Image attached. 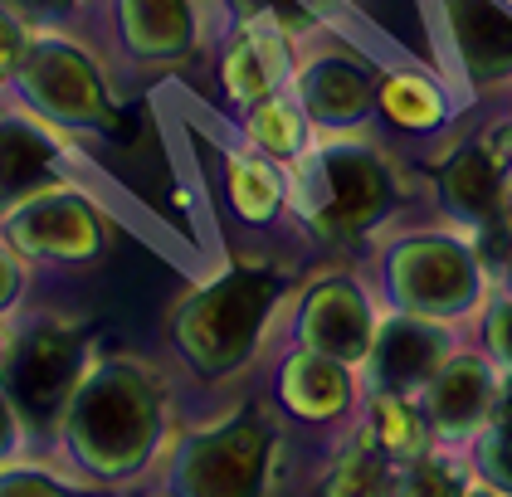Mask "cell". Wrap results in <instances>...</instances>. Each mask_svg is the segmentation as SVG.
<instances>
[{"instance_id":"obj_1","label":"cell","mask_w":512,"mask_h":497,"mask_svg":"<svg viewBox=\"0 0 512 497\" xmlns=\"http://www.w3.org/2000/svg\"><path fill=\"white\" fill-rule=\"evenodd\" d=\"M161 381L132 356L93 361L64 405V449L88 478L122 483L161 444Z\"/></svg>"},{"instance_id":"obj_2","label":"cell","mask_w":512,"mask_h":497,"mask_svg":"<svg viewBox=\"0 0 512 497\" xmlns=\"http://www.w3.org/2000/svg\"><path fill=\"white\" fill-rule=\"evenodd\" d=\"M278 283L264 268H235L210 288L191 293L171 317V337L200 376H230L254 351Z\"/></svg>"},{"instance_id":"obj_3","label":"cell","mask_w":512,"mask_h":497,"mask_svg":"<svg viewBox=\"0 0 512 497\" xmlns=\"http://www.w3.org/2000/svg\"><path fill=\"white\" fill-rule=\"evenodd\" d=\"M88 371V346L79 327L40 322L20 332L0 356V390L25 424H59L79 376Z\"/></svg>"},{"instance_id":"obj_4","label":"cell","mask_w":512,"mask_h":497,"mask_svg":"<svg viewBox=\"0 0 512 497\" xmlns=\"http://www.w3.org/2000/svg\"><path fill=\"white\" fill-rule=\"evenodd\" d=\"M269 429L254 415H235V420L215 424L191 434L166 473L171 497H264V478H269Z\"/></svg>"},{"instance_id":"obj_5","label":"cell","mask_w":512,"mask_h":497,"mask_svg":"<svg viewBox=\"0 0 512 497\" xmlns=\"http://www.w3.org/2000/svg\"><path fill=\"white\" fill-rule=\"evenodd\" d=\"M15 83L25 93V103L49 122L64 127H108L113 103L98 64L69 39H35L15 69Z\"/></svg>"},{"instance_id":"obj_6","label":"cell","mask_w":512,"mask_h":497,"mask_svg":"<svg viewBox=\"0 0 512 497\" xmlns=\"http://www.w3.org/2000/svg\"><path fill=\"white\" fill-rule=\"evenodd\" d=\"M391 200L381 161L356 147H327L303 166V210L322 234H361Z\"/></svg>"},{"instance_id":"obj_7","label":"cell","mask_w":512,"mask_h":497,"mask_svg":"<svg viewBox=\"0 0 512 497\" xmlns=\"http://www.w3.org/2000/svg\"><path fill=\"white\" fill-rule=\"evenodd\" d=\"M5 234L30 259L79 264V259H93L103 249V215L83 195L49 186V191H35L30 200H20L5 215Z\"/></svg>"},{"instance_id":"obj_8","label":"cell","mask_w":512,"mask_h":497,"mask_svg":"<svg viewBox=\"0 0 512 497\" xmlns=\"http://www.w3.org/2000/svg\"><path fill=\"white\" fill-rule=\"evenodd\" d=\"M391 293L410 312H459L473 303V264L449 239H410L391 254Z\"/></svg>"},{"instance_id":"obj_9","label":"cell","mask_w":512,"mask_h":497,"mask_svg":"<svg viewBox=\"0 0 512 497\" xmlns=\"http://www.w3.org/2000/svg\"><path fill=\"white\" fill-rule=\"evenodd\" d=\"M298 332L308 351H322L332 361H361L371 351V307L352 283H322L308 293Z\"/></svg>"},{"instance_id":"obj_10","label":"cell","mask_w":512,"mask_h":497,"mask_svg":"<svg viewBox=\"0 0 512 497\" xmlns=\"http://www.w3.org/2000/svg\"><path fill=\"white\" fill-rule=\"evenodd\" d=\"M54 161H59V147L44 127L25 117H0V210H15L35 191L59 186Z\"/></svg>"},{"instance_id":"obj_11","label":"cell","mask_w":512,"mask_h":497,"mask_svg":"<svg viewBox=\"0 0 512 497\" xmlns=\"http://www.w3.org/2000/svg\"><path fill=\"white\" fill-rule=\"evenodd\" d=\"M366 356H371V376L381 385V395H405L415 385L434 381L444 346H439V332H430L425 322L400 317L391 327H381V337L371 342Z\"/></svg>"},{"instance_id":"obj_12","label":"cell","mask_w":512,"mask_h":497,"mask_svg":"<svg viewBox=\"0 0 512 497\" xmlns=\"http://www.w3.org/2000/svg\"><path fill=\"white\" fill-rule=\"evenodd\" d=\"M118 25L137 59H181L196 39L191 0H118Z\"/></svg>"},{"instance_id":"obj_13","label":"cell","mask_w":512,"mask_h":497,"mask_svg":"<svg viewBox=\"0 0 512 497\" xmlns=\"http://www.w3.org/2000/svg\"><path fill=\"white\" fill-rule=\"evenodd\" d=\"M498 390H493V376L483 361H449L439 366L430 381V420L444 429V434H464L473 424L493 410Z\"/></svg>"},{"instance_id":"obj_14","label":"cell","mask_w":512,"mask_h":497,"mask_svg":"<svg viewBox=\"0 0 512 497\" xmlns=\"http://www.w3.org/2000/svg\"><path fill=\"white\" fill-rule=\"evenodd\" d=\"M454 39L478 78L508 74L512 69V20L493 0H449Z\"/></svg>"},{"instance_id":"obj_15","label":"cell","mask_w":512,"mask_h":497,"mask_svg":"<svg viewBox=\"0 0 512 497\" xmlns=\"http://www.w3.org/2000/svg\"><path fill=\"white\" fill-rule=\"evenodd\" d=\"M371 103V83L361 74V64L352 59H317L303 74V108L327 122V127H342V122H356Z\"/></svg>"},{"instance_id":"obj_16","label":"cell","mask_w":512,"mask_h":497,"mask_svg":"<svg viewBox=\"0 0 512 497\" xmlns=\"http://www.w3.org/2000/svg\"><path fill=\"white\" fill-rule=\"evenodd\" d=\"M283 400H288V410H298V415H308V420H327V415H337L342 405H347V371H342V361H332V356H322V351H303V356H293L288 366H283Z\"/></svg>"},{"instance_id":"obj_17","label":"cell","mask_w":512,"mask_h":497,"mask_svg":"<svg viewBox=\"0 0 512 497\" xmlns=\"http://www.w3.org/2000/svg\"><path fill=\"white\" fill-rule=\"evenodd\" d=\"M278 78H283V44L269 25H254L249 35L239 39L225 59V83L239 103H264L274 98Z\"/></svg>"},{"instance_id":"obj_18","label":"cell","mask_w":512,"mask_h":497,"mask_svg":"<svg viewBox=\"0 0 512 497\" xmlns=\"http://www.w3.org/2000/svg\"><path fill=\"white\" fill-rule=\"evenodd\" d=\"M444 200L454 215L464 220H493V205H498V171H493V156L469 147L444 166Z\"/></svg>"},{"instance_id":"obj_19","label":"cell","mask_w":512,"mask_h":497,"mask_svg":"<svg viewBox=\"0 0 512 497\" xmlns=\"http://www.w3.org/2000/svg\"><path fill=\"white\" fill-rule=\"evenodd\" d=\"M391 454L381 444H356L352 454H342V463L332 468L322 497H391Z\"/></svg>"},{"instance_id":"obj_20","label":"cell","mask_w":512,"mask_h":497,"mask_svg":"<svg viewBox=\"0 0 512 497\" xmlns=\"http://www.w3.org/2000/svg\"><path fill=\"white\" fill-rule=\"evenodd\" d=\"M376 444L391 454V459H415L425 449V429L415 420V410L400 400V395H381L376 400Z\"/></svg>"},{"instance_id":"obj_21","label":"cell","mask_w":512,"mask_h":497,"mask_svg":"<svg viewBox=\"0 0 512 497\" xmlns=\"http://www.w3.org/2000/svg\"><path fill=\"white\" fill-rule=\"evenodd\" d=\"M249 132H254V142L264 152H274V156H298V147H303V117L293 113L288 103H278V98L254 103Z\"/></svg>"},{"instance_id":"obj_22","label":"cell","mask_w":512,"mask_h":497,"mask_svg":"<svg viewBox=\"0 0 512 497\" xmlns=\"http://www.w3.org/2000/svg\"><path fill=\"white\" fill-rule=\"evenodd\" d=\"M395 497H464V478H459L454 463L415 454L410 468L400 473V483H395Z\"/></svg>"},{"instance_id":"obj_23","label":"cell","mask_w":512,"mask_h":497,"mask_svg":"<svg viewBox=\"0 0 512 497\" xmlns=\"http://www.w3.org/2000/svg\"><path fill=\"white\" fill-rule=\"evenodd\" d=\"M230 191H235L239 215H249V220H269V215H274V205H278L274 171H264V166H254V161H235Z\"/></svg>"},{"instance_id":"obj_24","label":"cell","mask_w":512,"mask_h":497,"mask_svg":"<svg viewBox=\"0 0 512 497\" xmlns=\"http://www.w3.org/2000/svg\"><path fill=\"white\" fill-rule=\"evenodd\" d=\"M386 108L405 127H430L434 117H439V98L420 78H395V83H386Z\"/></svg>"},{"instance_id":"obj_25","label":"cell","mask_w":512,"mask_h":497,"mask_svg":"<svg viewBox=\"0 0 512 497\" xmlns=\"http://www.w3.org/2000/svg\"><path fill=\"white\" fill-rule=\"evenodd\" d=\"M0 497H83L79 488L59 483L40 468H0Z\"/></svg>"},{"instance_id":"obj_26","label":"cell","mask_w":512,"mask_h":497,"mask_svg":"<svg viewBox=\"0 0 512 497\" xmlns=\"http://www.w3.org/2000/svg\"><path fill=\"white\" fill-rule=\"evenodd\" d=\"M478 463H483V473H488L498 488H508V493H512V434H503V429H498V434L478 449Z\"/></svg>"},{"instance_id":"obj_27","label":"cell","mask_w":512,"mask_h":497,"mask_svg":"<svg viewBox=\"0 0 512 497\" xmlns=\"http://www.w3.org/2000/svg\"><path fill=\"white\" fill-rule=\"evenodd\" d=\"M25 49H30V39H25V25H20V20H15L10 10H0V78L20 69Z\"/></svg>"},{"instance_id":"obj_28","label":"cell","mask_w":512,"mask_h":497,"mask_svg":"<svg viewBox=\"0 0 512 497\" xmlns=\"http://www.w3.org/2000/svg\"><path fill=\"white\" fill-rule=\"evenodd\" d=\"M15 444H20V415H15V405H10V395L0 390V463L15 454Z\"/></svg>"},{"instance_id":"obj_29","label":"cell","mask_w":512,"mask_h":497,"mask_svg":"<svg viewBox=\"0 0 512 497\" xmlns=\"http://www.w3.org/2000/svg\"><path fill=\"white\" fill-rule=\"evenodd\" d=\"M15 293H20V264L10 249H0V312L15 303Z\"/></svg>"},{"instance_id":"obj_30","label":"cell","mask_w":512,"mask_h":497,"mask_svg":"<svg viewBox=\"0 0 512 497\" xmlns=\"http://www.w3.org/2000/svg\"><path fill=\"white\" fill-rule=\"evenodd\" d=\"M488 332H493V346H498V356L512 366V303L498 307L493 312V322H488Z\"/></svg>"},{"instance_id":"obj_31","label":"cell","mask_w":512,"mask_h":497,"mask_svg":"<svg viewBox=\"0 0 512 497\" xmlns=\"http://www.w3.org/2000/svg\"><path fill=\"white\" fill-rule=\"evenodd\" d=\"M5 5H15V10H25V15H59V10H69L74 0H5Z\"/></svg>"},{"instance_id":"obj_32","label":"cell","mask_w":512,"mask_h":497,"mask_svg":"<svg viewBox=\"0 0 512 497\" xmlns=\"http://www.w3.org/2000/svg\"><path fill=\"white\" fill-rule=\"evenodd\" d=\"M493 415H498V429L512 434V381L498 390V400H493Z\"/></svg>"},{"instance_id":"obj_33","label":"cell","mask_w":512,"mask_h":497,"mask_svg":"<svg viewBox=\"0 0 512 497\" xmlns=\"http://www.w3.org/2000/svg\"><path fill=\"white\" fill-rule=\"evenodd\" d=\"M244 15H264V10H274V5H283V0H235Z\"/></svg>"},{"instance_id":"obj_34","label":"cell","mask_w":512,"mask_h":497,"mask_svg":"<svg viewBox=\"0 0 512 497\" xmlns=\"http://www.w3.org/2000/svg\"><path fill=\"white\" fill-rule=\"evenodd\" d=\"M0 356H5V342H0Z\"/></svg>"},{"instance_id":"obj_35","label":"cell","mask_w":512,"mask_h":497,"mask_svg":"<svg viewBox=\"0 0 512 497\" xmlns=\"http://www.w3.org/2000/svg\"><path fill=\"white\" fill-rule=\"evenodd\" d=\"M473 497H488V493H473Z\"/></svg>"}]
</instances>
